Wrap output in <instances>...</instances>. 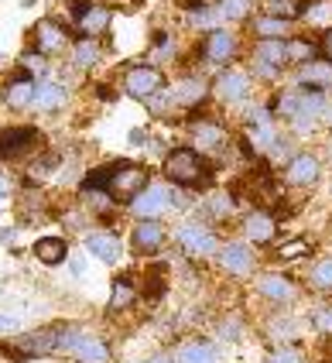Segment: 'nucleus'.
I'll return each mask as SVG.
<instances>
[{"label":"nucleus","mask_w":332,"mask_h":363,"mask_svg":"<svg viewBox=\"0 0 332 363\" xmlns=\"http://www.w3.org/2000/svg\"><path fill=\"white\" fill-rule=\"evenodd\" d=\"M59 350L72 353L76 363H110V346H106L100 336L86 333V329L62 325V343H59Z\"/></svg>","instance_id":"3"},{"label":"nucleus","mask_w":332,"mask_h":363,"mask_svg":"<svg viewBox=\"0 0 332 363\" xmlns=\"http://www.w3.org/2000/svg\"><path fill=\"white\" fill-rule=\"evenodd\" d=\"M141 0H103V7H124V11H134Z\"/></svg>","instance_id":"42"},{"label":"nucleus","mask_w":332,"mask_h":363,"mask_svg":"<svg viewBox=\"0 0 332 363\" xmlns=\"http://www.w3.org/2000/svg\"><path fill=\"white\" fill-rule=\"evenodd\" d=\"M65 100H69V89H65L62 82H55V79L38 82V96H35V106H38V110L52 113V110L65 106Z\"/></svg>","instance_id":"26"},{"label":"nucleus","mask_w":332,"mask_h":363,"mask_svg":"<svg viewBox=\"0 0 332 363\" xmlns=\"http://www.w3.org/2000/svg\"><path fill=\"white\" fill-rule=\"evenodd\" d=\"M212 93L223 103H247L250 100V76L244 69H223L216 82H212Z\"/></svg>","instance_id":"10"},{"label":"nucleus","mask_w":332,"mask_h":363,"mask_svg":"<svg viewBox=\"0 0 332 363\" xmlns=\"http://www.w3.org/2000/svg\"><path fill=\"white\" fill-rule=\"evenodd\" d=\"M124 93L134 100H154L158 93H165V76L158 65H130L124 72Z\"/></svg>","instance_id":"6"},{"label":"nucleus","mask_w":332,"mask_h":363,"mask_svg":"<svg viewBox=\"0 0 332 363\" xmlns=\"http://www.w3.org/2000/svg\"><path fill=\"white\" fill-rule=\"evenodd\" d=\"M35 48H38V55H59L62 48H69V31L52 18L38 21L35 24Z\"/></svg>","instance_id":"14"},{"label":"nucleus","mask_w":332,"mask_h":363,"mask_svg":"<svg viewBox=\"0 0 332 363\" xmlns=\"http://www.w3.org/2000/svg\"><path fill=\"white\" fill-rule=\"evenodd\" d=\"M298 18L305 21L309 28H329L332 31V0H309V4H302Z\"/></svg>","instance_id":"27"},{"label":"nucleus","mask_w":332,"mask_h":363,"mask_svg":"<svg viewBox=\"0 0 332 363\" xmlns=\"http://www.w3.org/2000/svg\"><path fill=\"white\" fill-rule=\"evenodd\" d=\"M309 284L315 291H332V257H322L309 267Z\"/></svg>","instance_id":"32"},{"label":"nucleus","mask_w":332,"mask_h":363,"mask_svg":"<svg viewBox=\"0 0 332 363\" xmlns=\"http://www.w3.org/2000/svg\"><path fill=\"white\" fill-rule=\"evenodd\" d=\"M38 96V82L31 79V76H14V79L4 86V103L11 106V110H28L31 103Z\"/></svg>","instance_id":"19"},{"label":"nucleus","mask_w":332,"mask_h":363,"mask_svg":"<svg viewBox=\"0 0 332 363\" xmlns=\"http://www.w3.org/2000/svg\"><path fill=\"white\" fill-rule=\"evenodd\" d=\"M175 206H182V199H178V196H175L168 185H161V182H151L144 192L130 202V213H134L137 220H161L168 209H175Z\"/></svg>","instance_id":"5"},{"label":"nucleus","mask_w":332,"mask_h":363,"mask_svg":"<svg viewBox=\"0 0 332 363\" xmlns=\"http://www.w3.org/2000/svg\"><path fill=\"white\" fill-rule=\"evenodd\" d=\"M141 363H171L168 357H151V360H141Z\"/></svg>","instance_id":"46"},{"label":"nucleus","mask_w":332,"mask_h":363,"mask_svg":"<svg viewBox=\"0 0 332 363\" xmlns=\"http://www.w3.org/2000/svg\"><path fill=\"white\" fill-rule=\"evenodd\" d=\"M288 65V52H285V41H257L253 48V72L261 79H277V72Z\"/></svg>","instance_id":"9"},{"label":"nucleus","mask_w":332,"mask_h":363,"mask_svg":"<svg viewBox=\"0 0 332 363\" xmlns=\"http://www.w3.org/2000/svg\"><path fill=\"white\" fill-rule=\"evenodd\" d=\"M130 243H134V250H141V254H158L161 243H165V226H161V220H141L134 226V233H130Z\"/></svg>","instance_id":"18"},{"label":"nucleus","mask_w":332,"mask_h":363,"mask_svg":"<svg viewBox=\"0 0 332 363\" xmlns=\"http://www.w3.org/2000/svg\"><path fill=\"white\" fill-rule=\"evenodd\" d=\"M219 18L247 21L250 18V0H219Z\"/></svg>","instance_id":"33"},{"label":"nucleus","mask_w":332,"mask_h":363,"mask_svg":"<svg viewBox=\"0 0 332 363\" xmlns=\"http://www.w3.org/2000/svg\"><path fill=\"white\" fill-rule=\"evenodd\" d=\"M219 18V11H212L206 4H199V7H188V24H195V28H206L212 31V21Z\"/></svg>","instance_id":"35"},{"label":"nucleus","mask_w":332,"mask_h":363,"mask_svg":"<svg viewBox=\"0 0 332 363\" xmlns=\"http://www.w3.org/2000/svg\"><path fill=\"white\" fill-rule=\"evenodd\" d=\"M229 209H233V199H229L227 192H216V196H209V202H206V213H209V216H227Z\"/></svg>","instance_id":"38"},{"label":"nucleus","mask_w":332,"mask_h":363,"mask_svg":"<svg viewBox=\"0 0 332 363\" xmlns=\"http://www.w3.org/2000/svg\"><path fill=\"white\" fill-rule=\"evenodd\" d=\"M311 323H315V329H322L326 336H332V305L329 308H319V312L311 315Z\"/></svg>","instance_id":"40"},{"label":"nucleus","mask_w":332,"mask_h":363,"mask_svg":"<svg viewBox=\"0 0 332 363\" xmlns=\"http://www.w3.org/2000/svg\"><path fill=\"white\" fill-rule=\"evenodd\" d=\"M134 298H137V291H134L130 278H117V281H113V295H110V312H124V308H130Z\"/></svg>","instance_id":"31"},{"label":"nucleus","mask_w":332,"mask_h":363,"mask_svg":"<svg viewBox=\"0 0 332 363\" xmlns=\"http://www.w3.org/2000/svg\"><path fill=\"white\" fill-rule=\"evenodd\" d=\"M329 121H332V113H329Z\"/></svg>","instance_id":"47"},{"label":"nucleus","mask_w":332,"mask_h":363,"mask_svg":"<svg viewBox=\"0 0 332 363\" xmlns=\"http://www.w3.org/2000/svg\"><path fill=\"white\" fill-rule=\"evenodd\" d=\"M219 267L227 271L229 278H247L250 271H253V250H250L247 243L240 240H229L219 247Z\"/></svg>","instance_id":"12"},{"label":"nucleus","mask_w":332,"mask_h":363,"mask_svg":"<svg viewBox=\"0 0 332 363\" xmlns=\"http://www.w3.org/2000/svg\"><path fill=\"white\" fill-rule=\"evenodd\" d=\"M322 52H326V55H329V62H332V31L326 35V41H322Z\"/></svg>","instance_id":"44"},{"label":"nucleus","mask_w":332,"mask_h":363,"mask_svg":"<svg viewBox=\"0 0 332 363\" xmlns=\"http://www.w3.org/2000/svg\"><path fill=\"white\" fill-rule=\"evenodd\" d=\"M298 86L305 89H326L332 86V62H309L298 69Z\"/></svg>","instance_id":"25"},{"label":"nucleus","mask_w":332,"mask_h":363,"mask_svg":"<svg viewBox=\"0 0 332 363\" xmlns=\"http://www.w3.org/2000/svg\"><path fill=\"white\" fill-rule=\"evenodd\" d=\"M311 247H309V240H288V243H281L277 247V254L274 257H281V261H298V257H305Z\"/></svg>","instance_id":"36"},{"label":"nucleus","mask_w":332,"mask_h":363,"mask_svg":"<svg viewBox=\"0 0 332 363\" xmlns=\"http://www.w3.org/2000/svg\"><path fill=\"white\" fill-rule=\"evenodd\" d=\"M4 329H7V333L18 329V319H14V315H0V333H4Z\"/></svg>","instance_id":"43"},{"label":"nucleus","mask_w":332,"mask_h":363,"mask_svg":"<svg viewBox=\"0 0 332 363\" xmlns=\"http://www.w3.org/2000/svg\"><path fill=\"white\" fill-rule=\"evenodd\" d=\"M130 141H134L137 147H141V141H144V130H130Z\"/></svg>","instance_id":"45"},{"label":"nucleus","mask_w":332,"mask_h":363,"mask_svg":"<svg viewBox=\"0 0 332 363\" xmlns=\"http://www.w3.org/2000/svg\"><path fill=\"white\" fill-rule=\"evenodd\" d=\"M38 141H42V134L35 127H7V130H0V158L14 162V158L28 155Z\"/></svg>","instance_id":"11"},{"label":"nucleus","mask_w":332,"mask_h":363,"mask_svg":"<svg viewBox=\"0 0 332 363\" xmlns=\"http://www.w3.org/2000/svg\"><path fill=\"white\" fill-rule=\"evenodd\" d=\"M264 363H305V353L298 346H277L264 357Z\"/></svg>","instance_id":"34"},{"label":"nucleus","mask_w":332,"mask_h":363,"mask_svg":"<svg viewBox=\"0 0 332 363\" xmlns=\"http://www.w3.org/2000/svg\"><path fill=\"white\" fill-rule=\"evenodd\" d=\"M268 333H270V340H294V336H298V323H294V319H285V323H270Z\"/></svg>","instance_id":"39"},{"label":"nucleus","mask_w":332,"mask_h":363,"mask_svg":"<svg viewBox=\"0 0 332 363\" xmlns=\"http://www.w3.org/2000/svg\"><path fill=\"white\" fill-rule=\"evenodd\" d=\"M62 343V325H52V329H38L31 336H21L18 350L11 353H21V357H45V353H55Z\"/></svg>","instance_id":"15"},{"label":"nucleus","mask_w":332,"mask_h":363,"mask_svg":"<svg viewBox=\"0 0 332 363\" xmlns=\"http://www.w3.org/2000/svg\"><path fill=\"white\" fill-rule=\"evenodd\" d=\"M103 59V48H100V41L93 38H79L72 45V65H79V69H93L96 62Z\"/></svg>","instance_id":"28"},{"label":"nucleus","mask_w":332,"mask_h":363,"mask_svg":"<svg viewBox=\"0 0 332 363\" xmlns=\"http://www.w3.org/2000/svg\"><path fill=\"white\" fill-rule=\"evenodd\" d=\"M72 7V21H76V31L83 35V38H100L106 28H110V7L103 4H93V0H76V4H69Z\"/></svg>","instance_id":"7"},{"label":"nucleus","mask_w":332,"mask_h":363,"mask_svg":"<svg viewBox=\"0 0 332 363\" xmlns=\"http://www.w3.org/2000/svg\"><path fill=\"white\" fill-rule=\"evenodd\" d=\"M86 250H89L96 261H103V264H117L120 261V254H124L120 237H117V233H110V230L89 233V237H86Z\"/></svg>","instance_id":"20"},{"label":"nucleus","mask_w":332,"mask_h":363,"mask_svg":"<svg viewBox=\"0 0 332 363\" xmlns=\"http://www.w3.org/2000/svg\"><path fill=\"white\" fill-rule=\"evenodd\" d=\"M192 144H195L199 155H202V151H206V155H223L229 144V134L212 121H192Z\"/></svg>","instance_id":"13"},{"label":"nucleus","mask_w":332,"mask_h":363,"mask_svg":"<svg viewBox=\"0 0 332 363\" xmlns=\"http://www.w3.org/2000/svg\"><path fill=\"white\" fill-rule=\"evenodd\" d=\"M100 185L113 202H134L151 185V179H147L144 164H113V168H100L96 175H89L83 189H100Z\"/></svg>","instance_id":"1"},{"label":"nucleus","mask_w":332,"mask_h":363,"mask_svg":"<svg viewBox=\"0 0 332 363\" xmlns=\"http://www.w3.org/2000/svg\"><path fill=\"white\" fill-rule=\"evenodd\" d=\"M253 35L264 41H285L291 35V21L288 18H277V14H261V18H253Z\"/></svg>","instance_id":"24"},{"label":"nucleus","mask_w":332,"mask_h":363,"mask_svg":"<svg viewBox=\"0 0 332 363\" xmlns=\"http://www.w3.org/2000/svg\"><path fill=\"white\" fill-rule=\"evenodd\" d=\"M65 254H69V247L59 237H42V240L35 243V257L42 264H62Z\"/></svg>","instance_id":"29"},{"label":"nucleus","mask_w":332,"mask_h":363,"mask_svg":"<svg viewBox=\"0 0 332 363\" xmlns=\"http://www.w3.org/2000/svg\"><path fill=\"white\" fill-rule=\"evenodd\" d=\"M236 52H240V41L233 31H227V28L206 31V41H202V62L206 65H227V62L236 59Z\"/></svg>","instance_id":"8"},{"label":"nucleus","mask_w":332,"mask_h":363,"mask_svg":"<svg viewBox=\"0 0 332 363\" xmlns=\"http://www.w3.org/2000/svg\"><path fill=\"white\" fill-rule=\"evenodd\" d=\"M285 52H288V62L294 65H309V62H319V45L305 38H291L285 41Z\"/></svg>","instance_id":"30"},{"label":"nucleus","mask_w":332,"mask_h":363,"mask_svg":"<svg viewBox=\"0 0 332 363\" xmlns=\"http://www.w3.org/2000/svg\"><path fill=\"white\" fill-rule=\"evenodd\" d=\"M219 336H223V340H229V343H233V340H240V325H236V323H223V325H219Z\"/></svg>","instance_id":"41"},{"label":"nucleus","mask_w":332,"mask_h":363,"mask_svg":"<svg viewBox=\"0 0 332 363\" xmlns=\"http://www.w3.org/2000/svg\"><path fill=\"white\" fill-rule=\"evenodd\" d=\"M168 96L175 106H185V110H195L199 103L209 96V86L199 76H185V79H178L171 89H168Z\"/></svg>","instance_id":"17"},{"label":"nucleus","mask_w":332,"mask_h":363,"mask_svg":"<svg viewBox=\"0 0 332 363\" xmlns=\"http://www.w3.org/2000/svg\"><path fill=\"white\" fill-rule=\"evenodd\" d=\"M175 363H223L219 350L212 343H202V340H188L175 350Z\"/></svg>","instance_id":"23"},{"label":"nucleus","mask_w":332,"mask_h":363,"mask_svg":"<svg viewBox=\"0 0 332 363\" xmlns=\"http://www.w3.org/2000/svg\"><path fill=\"white\" fill-rule=\"evenodd\" d=\"M244 233H247L250 243H261V247H268L274 240V233H277V220L264 213V209H257V213H250L247 220H244Z\"/></svg>","instance_id":"22"},{"label":"nucleus","mask_w":332,"mask_h":363,"mask_svg":"<svg viewBox=\"0 0 332 363\" xmlns=\"http://www.w3.org/2000/svg\"><path fill=\"white\" fill-rule=\"evenodd\" d=\"M175 240H178V247L185 250L188 257H212V254H219V237L212 233V226H206V223L199 220H188L182 223L178 230H175Z\"/></svg>","instance_id":"4"},{"label":"nucleus","mask_w":332,"mask_h":363,"mask_svg":"<svg viewBox=\"0 0 332 363\" xmlns=\"http://www.w3.org/2000/svg\"><path fill=\"white\" fill-rule=\"evenodd\" d=\"M165 175L182 189H206L212 172H209L206 158L195 147H175L165 158Z\"/></svg>","instance_id":"2"},{"label":"nucleus","mask_w":332,"mask_h":363,"mask_svg":"<svg viewBox=\"0 0 332 363\" xmlns=\"http://www.w3.org/2000/svg\"><path fill=\"white\" fill-rule=\"evenodd\" d=\"M175 59V41L171 35H158L154 48H151V62H171Z\"/></svg>","instance_id":"37"},{"label":"nucleus","mask_w":332,"mask_h":363,"mask_svg":"<svg viewBox=\"0 0 332 363\" xmlns=\"http://www.w3.org/2000/svg\"><path fill=\"white\" fill-rule=\"evenodd\" d=\"M257 291H261V298H268V302H277V305H288L298 298V288L291 278L285 274H264L261 281H257Z\"/></svg>","instance_id":"21"},{"label":"nucleus","mask_w":332,"mask_h":363,"mask_svg":"<svg viewBox=\"0 0 332 363\" xmlns=\"http://www.w3.org/2000/svg\"><path fill=\"white\" fill-rule=\"evenodd\" d=\"M319 175H322V162H319L315 155H294V158H288V168H285L288 185L305 189V185H315Z\"/></svg>","instance_id":"16"}]
</instances>
